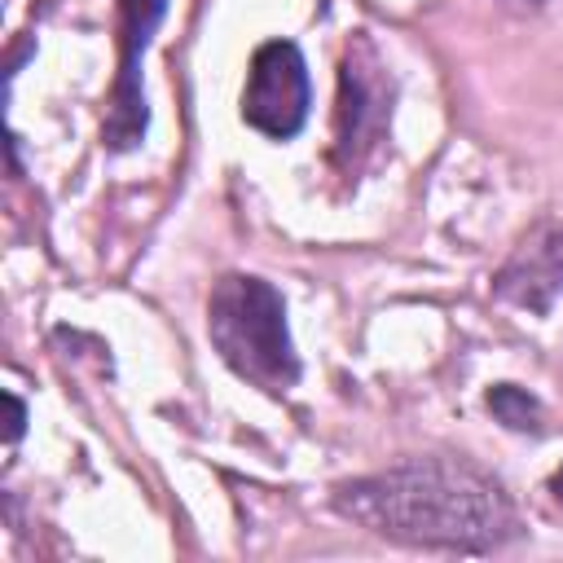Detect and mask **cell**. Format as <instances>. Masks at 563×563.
I'll return each instance as SVG.
<instances>
[{
    "label": "cell",
    "mask_w": 563,
    "mask_h": 563,
    "mask_svg": "<svg viewBox=\"0 0 563 563\" xmlns=\"http://www.w3.org/2000/svg\"><path fill=\"white\" fill-rule=\"evenodd\" d=\"M334 506L365 528L413 545L488 550L515 537V510L506 493L462 462H409L369 479H352L334 493Z\"/></svg>",
    "instance_id": "cell-1"
},
{
    "label": "cell",
    "mask_w": 563,
    "mask_h": 563,
    "mask_svg": "<svg viewBox=\"0 0 563 563\" xmlns=\"http://www.w3.org/2000/svg\"><path fill=\"white\" fill-rule=\"evenodd\" d=\"M207 334L224 365L255 387L286 391L299 378V356L286 334V303L264 277L233 273L216 282L207 303Z\"/></svg>",
    "instance_id": "cell-2"
},
{
    "label": "cell",
    "mask_w": 563,
    "mask_h": 563,
    "mask_svg": "<svg viewBox=\"0 0 563 563\" xmlns=\"http://www.w3.org/2000/svg\"><path fill=\"white\" fill-rule=\"evenodd\" d=\"M242 119L264 136H295L308 119V66L290 40H268L251 57Z\"/></svg>",
    "instance_id": "cell-3"
},
{
    "label": "cell",
    "mask_w": 563,
    "mask_h": 563,
    "mask_svg": "<svg viewBox=\"0 0 563 563\" xmlns=\"http://www.w3.org/2000/svg\"><path fill=\"white\" fill-rule=\"evenodd\" d=\"M167 0H119V79H114V106L106 119V141L114 150H128L145 136V92H141V57L150 48L154 26L163 22Z\"/></svg>",
    "instance_id": "cell-4"
},
{
    "label": "cell",
    "mask_w": 563,
    "mask_h": 563,
    "mask_svg": "<svg viewBox=\"0 0 563 563\" xmlns=\"http://www.w3.org/2000/svg\"><path fill=\"white\" fill-rule=\"evenodd\" d=\"M559 290H563V224L545 220L515 246V255L497 273V295L528 312H550Z\"/></svg>",
    "instance_id": "cell-5"
},
{
    "label": "cell",
    "mask_w": 563,
    "mask_h": 563,
    "mask_svg": "<svg viewBox=\"0 0 563 563\" xmlns=\"http://www.w3.org/2000/svg\"><path fill=\"white\" fill-rule=\"evenodd\" d=\"M369 84H365V70L356 66V57L343 62V101H339V145L352 150V145H365L369 132L383 128L387 110L383 106H369Z\"/></svg>",
    "instance_id": "cell-6"
},
{
    "label": "cell",
    "mask_w": 563,
    "mask_h": 563,
    "mask_svg": "<svg viewBox=\"0 0 563 563\" xmlns=\"http://www.w3.org/2000/svg\"><path fill=\"white\" fill-rule=\"evenodd\" d=\"M488 409L506 422V427H515V431H528V427H537V400L528 396V391H519V387H510V383H501V387H493L488 391Z\"/></svg>",
    "instance_id": "cell-7"
},
{
    "label": "cell",
    "mask_w": 563,
    "mask_h": 563,
    "mask_svg": "<svg viewBox=\"0 0 563 563\" xmlns=\"http://www.w3.org/2000/svg\"><path fill=\"white\" fill-rule=\"evenodd\" d=\"M4 405H9V440H18L22 435V422H26V409H22V400L13 391L4 396Z\"/></svg>",
    "instance_id": "cell-8"
},
{
    "label": "cell",
    "mask_w": 563,
    "mask_h": 563,
    "mask_svg": "<svg viewBox=\"0 0 563 563\" xmlns=\"http://www.w3.org/2000/svg\"><path fill=\"white\" fill-rule=\"evenodd\" d=\"M550 488H554V497H563V466L554 471V479H550Z\"/></svg>",
    "instance_id": "cell-9"
}]
</instances>
